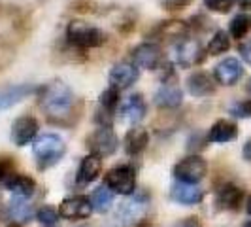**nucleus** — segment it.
Instances as JSON below:
<instances>
[{
    "instance_id": "30",
    "label": "nucleus",
    "mask_w": 251,
    "mask_h": 227,
    "mask_svg": "<svg viewBox=\"0 0 251 227\" xmlns=\"http://www.w3.org/2000/svg\"><path fill=\"white\" fill-rule=\"evenodd\" d=\"M228 114L234 115V117H240V119L251 117V99L232 102V104L228 106Z\"/></svg>"
},
{
    "instance_id": "15",
    "label": "nucleus",
    "mask_w": 251,
    "mask_h": 227,
    "mask_svg": "<svg viewBox=\"0 0 251 227\" xmlns=\"http://www.w3.org/2000/svg\"><path fill=\"white\" fill-rule=\"evenodd\" d=\"M146 110H148V106H146L144 97H142L140 93H136V95L128 97V99L121 104L119 115H121L123 121L130 123V125H136V123H140V121L146 117Z\"/></svg>"
},
{
    "instance_id": "3",
    "label": "nucleus",
    "mask_w": 251,
    "mask_h": 227,
    "mask_svg": "<svg viewBox=\"0 0 251 227\" xmlns=\"http://www.w3.org/2000/svg\"><path fill=\"white\" fill-rule=\"evenodd\" d=\"M66 40L77 50H95L106 42V34L99 27L85 21H70L66 27Z\"/></svg>"
},
{
    "instance_id": "18",
    "label": "nucleus",
    "mask_w": 251,
    "mask_h": 227,
    "mask_svg": "<svg viewBox=\"0 0 251 227\" xmlns=\"http://www.w3.org/2000/svg\"><path fill=\"white\" fill-rule=\"evenodd\" d=\"M172 199L179 204H185V206H191V204H199L204 197V191H202L197 184H183V182H176L172 186V191H170Z\"/></svg>"
},
{
    "instance_id": "23",
    "label": "nucleus",
    "mask_w": 251,
    "mask_h": 227,
    "mask_svg": "<svg viewBox=\"0 0 251 227\" xmlns=\"http://www.w3.org/2000/svg\"><path fill=\"white\" fill-rule=\"evenodd\" d=\"M148 144H150V133L142 127H132L123 140V146L128 155H140L148 148Z\"/></svg>"
},
{
    "instance_id": "7",
    "label": "nucleus",
    "mask_w": 251,
    "mask_h": 227,
    "mask_svg": "<svg viewBox=\"0 0 251 227\" xmlns=\"http://www.w3.org/2000/svg\"><path fill=\"white\" fill-rule=\"evenodd\" d=\"M208 172V165L201 155H189L174 167V176L183 184H199Z\"/></svg>"
},
{
    "instance_id": "29",
    "label": "nucleus",
    "mask_w": 251,
    "mask_h": 227,
    "mask_svg": "<svg viewBox=\"0 0 251 227\" xmlns=\"http://www.w3.org/2000/svg\"><path fill=\"white\" fill-rule=\"evenodd\" d=\"M59 210L53 208V206H42L36 210V220L46 227H53L59 220Z\"/></svg>"
},
{
    "instance_id": "22",
    "label": "nucleus",
    "mask_w": 251,
    "mask_h": 227,
    "mask_svg": "<svg viewBox=\"0 0 251 227\" xmlns=\"http://www.w3.org/2000/svg\"><path fill=\"white\" fill-rule=\"evenodd\" d=\"M4 186L10 189L15 197H21V199L32 197L36 191V182L32 178L26 174H15V172L4 182Z\"/></svg>"
},
{
    "instance_id": "20",
    "label": "nucleus",
    "mask_w": 251,
    "mask_h": 227,
    "mask_svg": "<svg viewBox=\"0 0 251 227\" xmlns=\"http://www.w3.org/2000/svg\"><path fill=\"white\" fill-rule=\"evenodd\" d=\"M242 199H244V191L234 184H225L215 193V204L221 210H236L240 208Z\"/></svg>"
},
{
    "instance_id": "37",
    "label": "nucleus",
    "mask_w": 251,
    "mask_h": 227,
    "mask_svg": "<svg viewBox=\"0 0 251 227\" xmlns=\"http://www.w3.org/2000/svg\"><path fill=\"white\" fill-rule=\"evenodd\" d=\"M238 4L242 10H251V0H238Z\"/></svg>"
},
{
    "instance_id": "6",
    "label": "nucleus",
    "mask_w": 251,
    "mask_h": 227,
    "mask_svg": "<svg viewBox=\"0 0 251 227\" xmlns=\"http://www.w3.org/2000/svg\"><path fill=\"white\" fill-rule=\"evenodd\" d=\"M150 210V195L144 191H134V195L123 202L119 208V218L123 226H134L142 222Z\"/></svg>"
},
{
    "instance_id": "14",
    "label": "nucleus",
    "mask_w": 251,
    "mask_h": 227,
    "mask_svg": "<svg viewBox=\"0 0 251 227\" xmlns=\"http://www.w3.org/2000/svg\"><path fill=\"white\" fill-rule=\"evenodd\" d=\"M140 78V68L132 63L115 64L110 72V84L115 89H128Z\"/></svg>"
},
{
    "instance_id": "32",
    "label": "nucleus",
    "mask_w": 251,
    "mask_h": 227,
    "mask_svg": "<svg viewBox=\"0 0 251 227\" xmlns=\"http://www.w3.org/2000/svg\"><path fill=\"white\" fill-rule=\"evenodd\" d=\"M13 169H15V163H13L12 157L0 155V182H2V184L13 174Z\"/></svg>"
},
{
    "instance_id": "12",
    "label": "nucleus",
    "mask_w": 251,
    "mask_h": 227,
    "mask_svg": "<svg viewBox=\"0 0 251 227\" xmlns=\"http://www.w3.org/2000/svg\"><path fill=\"white\" fill-rule=\"evenodd\" d=\"M38 125L36 117L32 115H23L17 117L12 125V140L15 146H26L28 142H32L34 137L38 135Z\"/></svg>"
},
{
    "instance_id": "35",
    "label": "nucleus",
    "mask_w": 251,
    "mask_h": 227,
    "mask_svg": "<svg viewBox=\"0 0 251 227\" xmlns=\"http://www.w3.org/2000/svg\"><path fill=\"white\" fill-rule=\"evenodd\" d=\"M176 227H204V226L201 224V220H199V218H187V220L179 222Z\"/></svg>"
},
{
    "instance_id": "26",
    "label": "nucleus",
    "mask_w": 251,
    "mask_h": 227,
    "mask_svg": "<svg viewBox=\"0 0 251 227\" xmlns=\"http://www.w3.org/2000/svg\"><path fill=\"white\" fill-rule=\"evenodd\" d=\"M189 25H185L183 21H163L161 25L155 28V34L157 36H172V38H183V34H187Z\"/></svg>"
},
{
    "instance_id": "4",
    "label": "nucleus",
    "mask_w": 251,
    "mask_h": 227,
    "mask_svg": "<svg viewBox=\"0 0 251 227\" xmlns=\"http://www.w3.org/2000/svg\"><path fill=\"white\" fill-rule=\"evenodd\" d=\"M106 188L119 195H132L136 189V172L130 165H119L106 172Z\"/></svg>"
},
{
    "instance_id": "31",
    "label": "nucleus",
    "mask_w": 251,
    "mask_h": 227,
    "mask_svg": "<svg viewBox=\"0 0 251 227\" xmlns=\"http://www.w3.org/2000/svg\"><path fill=\"white\" fill-rule=\"evenodd\" d=\"M238 0H204V6L215 13H228Z\"/></svg>"
},
{
    "instance_id": "8",
    "label": "nucleus",
    "mask_w": 251,
    "mask_h": 227,
    "mask_svg": "<svg viewBox=\"0 0 251 227\" xmlns=\"http://www.w3.org/2000/svg\"><path fill=\"white\" fill-rule=\"evenodd\" d=\"M117 146H119V140L112 131V127H99L87 137V148L91 150V153L99 157L112 155L117 150Z\"/></svg>"
},
{
    "instance_id": "5",
    "label": "nucleus",
    "mask_w": 251,
    "mask_h": 227,
    "mask_svg": "<svg viewBox=\"0 0 251 227\" xmlns=\"http://www.w3.org/2000/svg\"><path fill=\"white\" fill-rule=\"evenodd\" d=\"M204 57L206 53L202 50L201 42L195 38L183 36L174 44V59H176V64H179L181 68L197 66L204 61Z\"/></svg>"
},
{
    "instance_id": "40",
    "label": "nucleus",
    "mask_w": 251,
    "mask_h": 227,
    "mask_svg": "<svg viewBox=\"0 0 251 227\" xmlns=\"http://www.w3.org/2000/svg\"><path fill=\"white\" fill-rule=\"evenodd\" d=\"M244 227H251V222H250V224H246V226H244Z\"/></svg>"
},
{
    "instance_id": "27",
    "label": "nucleus",
    "mask_w": 251,
    "mask_h": 227,
    "mask_svg": "<svg viewBox=\"0 0 251 227\" xmlns=\"http://www.w3.org/2000/svg\"><path fill=\"white\" fill-rule=\"evenodd\" d=\"M228 50H230V36H228V32L217 30L212 36V40H210V44L206 48V53L208 55H223Z\"/></svg>"
},
{
    "instance_id": "13",
    "label": "nucleus",
    "mask_w": 251,
    "mask_h": 227,
    "mask_svg": "<svg viewBox=\"0 0 251 227\" xmlns=\"http://www.w3.org/2000/svg\"><path fill=\"white\" fill-rule=\"evenodd\" d=\"M100 172H102V157L95 155V153H89L87 157L81 159V163L77 167L75 184L77 186H89V184H93L97 178L100 176Z\"/></svg>"
},
{
    "instance_id": "33",
    "label": "nucleus",
    "mask_w": 251,
    "mask_h": 227,
    "mask_svg": "<svg viewBox=\"0 0 251 227\" xmlns=\"http://www.w3.org/2000/svg\"><path fill=\"white\" fill-rule=\"evenodd\" d=\"M191 2H193V0H161L163 8H164V10H168V12H177V10H183V8L191 6Z\"/></svg>"
},
{
    "instance_id": "21",
    "label": "nucleus",
    "mask_w": 251,
    "mask_h": 227,
    "mask_svg": "<svg viewBox=\"0 0 251 227\" xmlns=\"http://www.w3.org/2000/svg\"><path fill=\"white\" fill-rule=\"evenodd\" d=\"M236 137H238V127L234 121H228V119H217L208 133V140L214 144H226L236 140Z\"/></svg>"
},
{
    "instance_id": "2",
    "label": "nucleus",
    "mask_w": 251,
    "mask_h": 227,
    "mask_svg": "<svg viewBox=\"0 0 251 227\" xmlns=\"http://www.w3.org/2000/svg\"><path fill=\"white\" fill-rule=\"evenodd\" d=\"M64 153H66V144L55 133H46V135L38 137L36 142L32 144V155L36 159L38 169H42V170L59 163L64 157Z\"/></svg>"
},
{
    "instance_id": "38",
    "label": "nucleus",
    "mask_w": 251,
    "mask_h": 227,
    "mask_svg": "<svg viewBox=\"0 0 251 227\" xmlns=\"http://www.w3.org/2000/svg\"><path fill=\"white\" fill-rule=\"evenodd\" d=\"M246 210H248V214L251 216V195L248 197V201H246Z\"/></svg>"
},
{
    "instance_id": "34",
    "label": "nucleus",
    "mask_w": 251,
    "mask_h": 227,
    "mask_svg": "<svg viewBox=\"0 0 251 227\" xmlns=\"http://www.w3.org/2000/svg\"><path fill=\"white\" fill-rule=\"evenodd\" d=\"M238 51H240V55H242V59H244L248 64H251V38L240 44Z\"/></svg>"
},
{
    "instance_id": "36",
    "label": "nucleus",
    "mask_w": 251,
    "mask_h": 227,
    "mask_svg": "<svg viewBox=\"0 0 251 227\" xmlns=\"http://www.w3.org/2000/svg\"><path fill=\"white\" fill-rule=\"evenodd\" d=\"M242 155H244V159H246V161H251V140H248V142L244 144V148H242Z\"/></svg>"
},
{
    "instance_id": "24",
    "label": "nucleus",
    "mask_w": 251,
    "mask_h": 227,
    "mask_svg": "<svg viewBox=\"0 0 251 227\" xmlns=\"http://www.w3.org/2000/svg\"><path fill=\"white\" fill-rule=\"evenodd\" d=\"M251 32V15L250 13H238L232 17L230 25H228V36L242 40Z\"/></svg>"
},
{
    "instance_id": "28",
    "label": "nucleus",
    "mask_w": 251,
    "mask_h": 227,
    "mask_svg": "<svg viewBox=\"0 0 251 227\" xmlns=\"http://www.w3.org/2000/svg\"><path fill=\"white\" fill-rule=\"evenodd\" d=\"M34 214V210H32V206L25 202V199H21V197H15L12 202H10V216H12L15 222H28L30 218Z\"/></svg>"
},
{
    "instance_id": "41",
    "label": "nucleus",
    "mask_w": 251,
    "mask_h": 227,
    "mask_svg": "<svg viewBox=\"0 0 251 227\" xmlns=\"http://www.w3.org/2000/svg\"><path fill=\"white\" fill-rule=\"evenodd\" d=\"M10 227H17V226H10Z\"/></svg>"
},
{
    "instance_id": "1",
    "label": "nucleus",
    "mask_w": 251,
    "mask_h": 227,
    "mask_svg": "<svg viewBox=\"0 0 251 227\" xmlns=\"http://www.w3.org/2000/svg\"><path fill=\"white\" fill-rule=\"evenodd\" d=\"M74 101V91L61 80H53L40 89V108L55 125H64L70 121Z\"/></svg>"
},
{
    "instance_id": "19",
    "label": "nucleus",
    "mask_w": 251,
    "mask_h": 227,
    "mask_svg": "<svg viewBox=\"0 0 251 227\" xmlns=\"http://www.w3.org/2000/svg\"><path fill=\"white\" fill-rule=\"evenodd\" d=\"M181 101H183L181 89L174 85V84H170V82L163 84L155 93V104L159 108H164V110H174L181 104Z\"/></svg>"
},
{
    "instance_id": "10",
    "label": "nucleus",
    "mask_w": 251,
    "mask_h": 227,
    "mask_svg": "<svg viewBox=\"0 0 251 227\" xmlns=\"http://www.w3.org/2000/svg\"><path fill=\"white\" fill-rule=\"evenodd\" d=\"M242 76H244V66L234 57H226L221 63L215 64L214 68V80L221 85H226V87L236 85Z\"/></svg>"
},
{
    "instance_id": "9",
    "label": "nucleus",
    "mask_w": 251,
    "mask_h": 227,
    "mask_svg": "<svg viewBox=\"0 0 251 227\" xmlns=\"http://www.w3.org/2000/svg\"><path fill=\"white\" fill-rule=\"evenodd\" d=\"M132 64L146 70H157L163 64V51L159 44L144 42L132 50Z\"/></svg>"
},
{
    "instance_id": "11",
    "label": "nucleus",
    "mask_w": 251,
    "mask_h": 227,
    "mask_svg": "<svg viewBox=\"0 0 251 227\" xmlns=\"http://www.w3.org/2000/svg\"><path fill=\"white\" fill-rule=\"evenodd\" d=\"M91 212H93V204H91V199L85 195L68 197L59 206V214L66 220H85L91 216Z\"/></svg>"
},
{
    "instance_id": "17",
    "label": "nucleus",
    "mask_w": 251,
    "mask_h": 227,
    "mask_svg": "<svg viewBox=\"0 0 251 227\" xmlns=\"http://www.w3.org/2000/svg\"><path fill=\"white\" fill-rule=\"evenodd\" d=\"M32 93H34V85H30V84H15V85L0 89V110L12 108L13 104L21 102Z\"/></svg>"
},
{
    "instance_id": "25",
    "label": "nucleus",
    "mask_w": 251,
    "mask_h": 227,
    "mask_svg": "<svg viewBox=\"0 0 251 227\" xmlns=\"http://www.w3.org/2000/svg\"><path fill=\"white\" fill-rule=\"evenodd\" d=\"M91 204H93V210L97 212H108L113 204V191L104 186L97 188L91 195Z\"/></svg>"
},
{
    "instance_id": "39",
    "label": "nucleus",
    "mask_w": 251,
    "mask_h": 227,
    "mask_svg": "<svg viewBox=\"0 0 251 227\" xmlns=\"http://www.w3.org/2000/svg\"><path fill=\"white\" fill-rule=\"evenodd\" d=\"M246 89H248V93L251 95V78H250V82H248V85H246Z\"/></svg>"
},
{
    "instance_id": "16",
    "label": "nucleus",
    "mask_w": 251,
    "mask_h": 227,
    "mask_svg": "<svg viewBox=\"0 0 251 227\" xmlns=\"http://www.w3.org/2000/svg\"><path fill=\"white\" fill-rule=\"evenodd\" d=\"M214 76H210L204 70H197L187 78V91L193 97H210L215 93Z\"/></svg>"
}]
</instances>
